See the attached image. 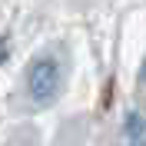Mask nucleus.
Instances as JSON below:
<instances>
[{
  "label": "nucleus",
  "mask_w": 146,
  "mask_h": 146,
  "mask_svg": "<svg viewBox=\"0 0 146 146\" xmlns=\"http://www.w3.org/2000/svg\"><path fill=\"white\" fill-rule=\"evenodd\" d=\"M63 76H66V66L56 53L46 50V53L33 56V63L27 66V96L36 106H50L63 90Z\"/></svg>",
  "instance_id": "1"
},
{
  "label": "nucleus",
  "mask_w": 146,
  "mask_h": 146,
  "mask_svg": "<svg viewBox=\"0 0 146 146\" xmlns=\"http://www.w3.org/2000/svg\"><path fill=\"white\" fill-rule=\"evenodd\" d=\"M126 146H146V123L139 113L126 116Z\"/></svg>",
  "instance_id": "2"
},
{
  "label": "nucleus",
  "mask_w": 146,
  "mask_h": 146,
  "mask_svg": "<svg viewBox=\"0 0 146 146\" xmlns=\"http://www.w3.org/2000/svg\"><path fill=\"white\" fill-rule=\"evenodd\" d=\"M143 73H146V70H143Z\"/></svg>",
  "instance_id": "3"
}]
</instances>
